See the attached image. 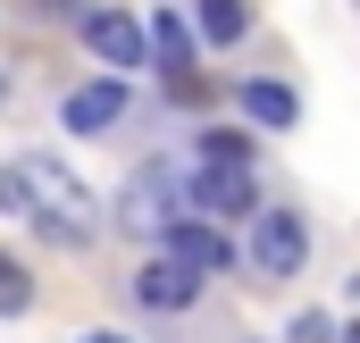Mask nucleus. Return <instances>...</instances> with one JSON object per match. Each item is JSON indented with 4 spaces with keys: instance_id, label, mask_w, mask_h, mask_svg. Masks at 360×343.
I'll use <instances>...</instances> for the list:
<instances>
[{
    "instance_id": "obj_9",
    "label": "nucleus",
    "mask_w": 360,
    "mask_h": 343,
    "mask_svg": "<svg viewBox=\"0 0 360 343\" xmlns=\"http://www.w3.org/2000/svg\"><path fill=\"white\" fill-rule=\"evenodd\" d=\"M168 259H184L193 276H218V268H226L235 252H226V243H218L201 218H184V226H168Z\"/></svg>"
},
{
    "instance_id": "obj_12",
    "label": "nucleus",
    "mask_w": 360,
    "mask_h": 343,
    "mask_svg": "<svg viewBox=\"0 0 360 343\" xmlns=\"http://www.w3.org/2000/svg\"><path fill=\"white\" fill-rule=\"evenodd\" d=\"M201 168H252V134L210 126V134H201Z\"/></svg>"
},
{
    "instance_id": "obj_4",
    "label": "nucleus",
    "mask_w": 360,
    "mask_h": 343,
    "mask_svg": "<svg viewBox=\"0 0 360 343\" xmlns=\"http://www.w3.org/2000/svg\"><path fill=\"white\" fill-rule=\"evenodd\" d=\"M143 51L168 67V92H176V101H201V76H193V34H184V17H176V8H160V17H151Z\"/></svg>"
},
{
    "instance_id": "obj_6",
    "label": "nucleus",
    "mask_w": 360,
    "mask_h": 343,
    "mask_svg": "<svg viewBox=\"0 0 360 343\" xmlns=\"http://www.w3.org/2000/svg\"><path fill=\"white\" fill-rule=\"evenodd\" d=\"M184 193H193V209H201V218H252V209H260L252 168H201Z\"/></svg>"
},
{
    "instance_id": "obj_7",
    "label": "nucleus",
    "mask_w": 360,
    "mask_h": 343,
    "mask_svg": "<svg viewBox=\"0 0 360 343\" xmlns=\"http://www.w3.org/2000/svg\"><path fill=\"white\" fill-rule=\"evenodd\" d=\"M134 302H143V310H193V302H201V276H193L184 259L160 252L143 276H134Z\"/></svg>"
},
{
    "instance_id": "obj_14",
    "label": "nucleus",
    "mask_w": 360,
    "mask_h": 343,
    "mask_svg": "<svg viewBox=\"0 0 360 343\" xmlns=\"http://www.w3.org/2000/svg\"><path fill=\"white\" fill-rule=\"evenodd\" d=\"M84 343H134V335H109V327H101V335H84Z\"/></svg>"
},
{
    "instance_id": "obj_8",
    "label": "nucleus",
    "mask_w": 360,
    "mask_h": 343,
    "mask_svg": "<svg viewBox=\"0 0 360 343\" xmlns=\"http://www.w3.org/2000/svg\"><path fill=\"white\" fill-rule=\"evenodd\" d=\"M117 117H126V84H117V76H101V84L68 92V134H109Z\"/></svg>"
},
{
    "instance_id": "obj_2",
    "label": "nucleus",
    "mask_w": 360,
    "mask_h": 343,
    "mask_svg": "<svg viewBox=\"0 0 360 343\" xmlns=\"http://www.w3.org/2000/svg\"><path fill=\"white\" fill-rule=\"evenodd\" d=\"M184 201H193V193H184V184H176L168 168H143L134 184H126V201H117V218H126L134 235H151V243H168V226H184Z\"/></svg>"
},
{
    "instance_id": "obj_10",
    "label": "nucleus",
    "mask_w": 360,
    "mask_h": 343,
    "mask_svg": "<svg viewBox=\"0 0 360 343\" xmlns=\"http://www.w3.org/2000/svg\"><path fill=\"white\" fill-rule=\"evenodd\" d=\"M243 117H252V126H293L302 101H293V84H276V76H252V84H243Z\"/></svg>"
},
{
    "instance_id": "obj_15",
    "label": "nucleus",
    "mask_w": 360,
    "mask_h": 343,
    "mask_svg": "<svg viewBox=\"0 0 360 343\" xmlns=\"http://www.w3.org/2000/svg\"><path fill=\"white\" fill-rule=\"evenodd\" d=\"M344 343H360V327H344Z\"/></svg>"
},
{
    "instance_id": "obj_1",
    "label": "nucleus",
    "mask_w": 360,
    "mask_h": 343,
    "mask_svg": "<svg viewBox=\"0 0 360 343\" xmlns=\"http://www.w3.org/2000/svg\"><path fill=\"white\" fill-rule=\"evenodd\" d=\"M0 209L25 218V226H34L42 243H59V252H84L92 235H101V201H92L84 184L68 176V160H51V151L0 168Z\"/></svg>"
},
{
    "instance_id": "obj_3",
    "label": "nucleus",
    "mask_w": 360,
    "mask_h": 343,
    "mask_svg": "<svg viewBox=\"0 0 360 343\" xmlns=\"http://www.w3.org/2000/svg\"><path fill=\"white\" fill-rule=\"evenodd\" d=\"M310 259V226L293 209H252V268L260 276H302Z\"/></svg>"
},
{
    "instance_id": "obj_5",
    "label": "nucleus",
    "mask_w": 360,
    "mask_h": 343,
    "mask_svg": "<svg viewBox=\"0 0 360 343\" xmlns=\"http://www.w3.org/2000/svg\"><path fill=\"white\" fill-rule=\"evenodd\" d=\"M84 42H92V59H101L109 76L143 67V25H134L126 8H84Z\"/></svg>"
},
{
    "instance_id": "obj_13",
    "label": "nucleus",
    "mask_w": 360,
    "mask_h": 343,
    "mask_svg": "<svg viewBox=\"0 0 360 343\" xmlns=\"http://www.w3.org/2000/svg\"><path fill=\"white\" fill-rule=\"evenodd\" d=\"M17 310H34V276L0 252V318H17Z\"/></svg>"
},
{
    "instance_id": "obj_11",
    "label": "nucleus",
    "mask_w": 360,
    "mask_h": 343,
    "mask_svg": "<svg viewBox=\"0 0 360 343\" xmlns=\"http://www.w3.org/2000/svg\"><path fill=\"white\" fill-rule=\"evenodd\" d=\"M252 34V0H201V42H243Z\"/></svg>"
}]
</instances>
